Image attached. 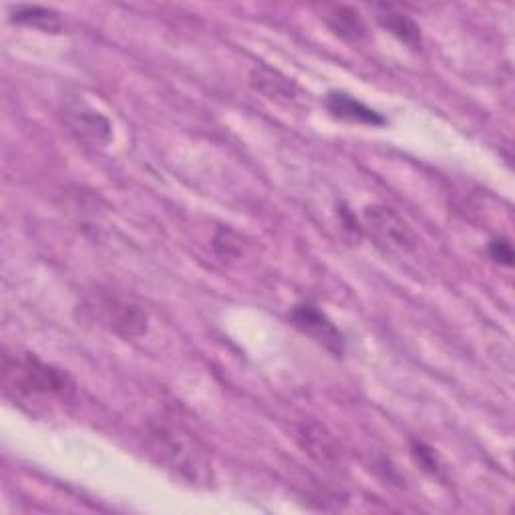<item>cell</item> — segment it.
Instances as JSON below:
<instances>
[{
  "label": "cell",
  "instance_id": "cell-12",
  "mask_svg": "<svg viewBox=\"0 0 515 515\" xmlns=\"http://www.w3.org/2000/svg\"><path fill=\"white\" fill-rule=\"evenodd\" d=\"M11 19L17 25L33 27V29L53 33V35L63 31V21H61L59 13L45 9V7H17V9H13Z\"/></svg>",
  "mask_w": 515,
  "mask_h": 515
},
{
  "label": "cell",
  "instance_id": "cell-5",
  "mask_svg": "<svg viewBox=\"0 0 515 515\" xmlns=\"http://www.w3.org/2000/svg\"><path fill=\"white\" fill-rule=\"evenodd\" d=\"M290 322L302 334H306L316 345L328 351L332 357L345 355V334L338 330V326L314 304L302 302L290 310Z\"/></svg>",
  "mask_w": 515,
  "mask_h": 515
},
{
  "label": "cell",
  "instance_id": "cell-15",
  "mask_svg": "<svg viewBox=\"0 0 515 515\" xmlns=\"http://www.w3.org/2000/svg\"><path fill=\"white\" fill-rule=\"evenodd\" d=\"M338 214H340V220H342V228H345L353 238H361V226H359L357 218L349 212V208L340 206Z\"/></svg>",
  "mask_w": 515,
  "mask_h": 515
},
{
  "label": "cell",
  "instance_id": "cell-9",
  "mask_svg": "<svg viewBox=\"0 0 515 515\" xmlns=\"http://www.w3.org/2000/svg\"><path fill=\"white\" fill-rule=\"evenodd\" d=\"M252 85L256 91L276 101H292L298 93V87L292 83V79L266 65H260L252 71Z\"/></svg>",
  "mask_w": 515,
  "mask_h": 515
},
{
  "label": "cell",
  "instance_id": "cell-11",
  "mask_svg": "<svg viewBox=\"0 0 515 515\" xmlns=\"http://www.w3.org/2000/svg\"><path fill=\"white\" fill-rule=\"evenodd\" d=\"M328 27L342 39L347 41H363L367 39V25L359 11L351 7H338L326 17Z\"/></svg>",
  "mask_w": 515,
  "mask_h": 515
},
{
  "label": "cell",
  "instance_id": "cell-14",
  "mask_svg": "<svg viewBox=\"0 0 515 515\" xmlns=\"http://www.w3.org/2000/svg\"><path fill=\"white\" fill-rule=\"evenodd\" d=\"M489 250V256L497 262V264H503V266H511L513 264V250H511V244L505 240V238H495L489 242L487 246Z\"/></svg>",
  "mask_w": 515,
  "mask_h": 515
},
{
  "label": "cell",
  "instance_id": "cell-2",
  "mask_svg": "<svg viewBox=\"0 0 515 515\" xmlns=\"http://www.w3.org/2000/svg\"><path fill=\"white\" fill-rule=\"evenodd\" d=\"M3 379L7 391L25 399H61L69 401L77 385L59 367L43 363L31 353L5 355Z\"/></svg>",
  "mask_w": 515,
  "mask_h": 515
},
{
  "label": "cell",
  "instance_id": "cell-1",
  "mask_svg": "<svg viewBox=\"0 0 515 515\" xmlns=\"http://www.w3.org/2000/svg\"><path fill=\"white\" fill-rule=\"evenodd\" d=\"M147 453L171 475L190 485L208 487L214 483V461L208 445L182 421L157 417L145 425Z\"/></svg>",
  "mask_w": 515,
  "mask_h": 515
},
{
  "label": "cell",
  "instance_id": "cell-8",
  "mask_svg": "<svg viewBox=\"0 0 515 515\" xmlns=\"http://www.w3.org/2000/svg\"><path fill=\"white\" fill-rule=\"evenodd\" d=\"M326 107L334 117H338L342 121H349V123H361V125H371V127H383L387 123V119L381 113H377L375 109L367 107L353 95L342 93V91L328 93Z\"/></svg>",
  "mask_w": 515,
  "mask_h": 515
},
{
  "label": "cell",
  "instance_id": "cell-4",
  "mask_svg": "<svg viewBox=\"0 0 515 515\" xmlns=\"http://www.w3.org/2000/svg\"><path fill=\"white\" fill-rule=\"evenodd\" d=\"M365 226L375 244L389 254H411L417 248V236L409 224L389 206H371L365 210Z\"/></svg>",
  "mask_w": 515,
  "mask_h": 515
},
{
  "label": "cell",
  "instance_id": "cell-3",
  "mask_svg": "<svg viewBox=\"0 0 515 515\" xmlns=\"http://www.w3.org/2000/svg\"><path fill=\"white\" fill-rule=\"evenodd\" d=\"M81 312L97 326L121 338H139L147 332L149 318L145 308L133 298H127L113 290H93L81 302Z\"/></svg>",
  "mask_w": 515,
  "mask_h": 515
},
{
  "label": "cell",
  "instance_id": "cell-7",
  "mask_svg": "<svg viewBox=\"0 0 515 515\" xmlns=\"http://www.w3.org/2000/svg\"><path fill=\"white\" fill-rule=\"evenodd\" d=\"M298 443L300 447L322 467H338L342 463V453H340V445L338 441L332 437V433L316 423V421H308L302 423L296 431Z\"/></svg>",
  "mask_w": 515,
  "mask_h": 515
},
{
  "label": "cell",
  "instance_id": "cell-13",
  "mask_svg": "<svg viewBox=\"0 0 515 515\" xmlns=\"http://www.w3.org/2000/svg\"><path fill=\"white\" fill-rule=\"evenodd\" d=\"M413 455H415V459L419 461V465L425 469V471H429L431 475H437L439 473V461H437V455H435V451L431 449V447H427L425 443H421V441H413Z\"/></svg>",
  "mask_w": 515,
  "mask_h": 515
},
{
  "label": "cell",
  "instance_id": "cell-10",
  "mask_svg": "<svg viewBox=\"0 0 515 515\" xmlns=\"http://www.w3.org/2000/svg\"><path fill=\"white\" fill-rule=\"evenodd\" d=\"M377 21L385 31H389L395 39H399L407 47H411V49L421 47V29L411 17H407L403 13H397L391 7H383Z\"/></svg>",
  "mask_w": 515,
  "mask_h": 515
},
{
  "label": "cell",
  "instance_id": "cell-6",
  "mask_svg": "<svg viewBox=\"0 0 515 515\" xmlns=\"http://www.w3.org/2000/svg\"><path fill=\"white\" fill-rule=\"evenodd\" d=\"M63 117L69 131L75 133L79 141H85L93 147H105L111 141L109 119L85 101L69 99L63 107Z\"/></svg>",
  "mask_w": 515,
  "mask_h": 515
}]
</instances>
